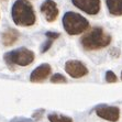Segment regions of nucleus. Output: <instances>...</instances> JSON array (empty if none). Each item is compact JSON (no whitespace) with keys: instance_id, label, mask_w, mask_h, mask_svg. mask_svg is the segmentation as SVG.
<instances>
[{"instance_id":"nucleus-11","label":"nucleus","mask_w":122,"mask_h":122,"mask_svg":"<svg viewBox=\"0 0 122 122\" xmlns=\"http://www.w3.org/2000/svg\"><path fill=\"white\" fill-rule=\"evenodd\" d=\"M106 3L112 15H122V0H106Z\"/></svg>"},{"instance_id":"nucleus-3","label":"nucleus","mask_w":122,"mask_h":122,"mask_svg":"<svg viewBox=\"0 0 122 122\" xmlns=\"http://www.w3.org/2000/svg\"><path fill=\"white\" fill-rule=\"evenodd\" d=\"M63 25L69 35H77L89 28L88 20L76 12H66L63 17Z\"/></svg>"},{"instance_id":"nucleus-5","label":"nucleus","mask_w":122,"mask_h":122,"mask_svg":"<svg viewBox=\"0 0 122 122\" xmlns=\"http://www.w3.org/2000/svg\"><path fill=\"white\" fill-rule=\"evenodd\" d=\"M96 113L101 119H105L110 122H117L120 118V110L118 107L113 106L101 105L96 108Z\"/></svg>"},{"instance_id":"nucleus-16","label":"nucleus","mask_w":122,"mask_h":122,"mask_svg":"<svg viewBox=\"0 0 122 122\" xmlns=\"http://www.w3.org/2000/svg\"><path fill=\"white\" fill-rule=\"evenodd\" d=\"M10 122H34L32 119H26V118H14Z\"/></svg>"},{"instance_id":"nucleus-10","label":"nucleus","mask_w":122,"mask_h":122,"mask_svg":"<svg viewBox=\"0 0 122 122\" xmlns=\"http://www.w3.org/2000/svg\"><path fill=\"white\" fill-rule=\"evenodd\" d=\"M19 39V32L14 29H7L1 35V40L5 46H11Z\"/></svg>"},{"instance_id":"nucleus-12","label":"nucleus","mask_w":122,"mask_h":122,"mask_svg":"<svg viewBox=\"0 0 122 122\" xmlns=\"http://www.w3.org/2000/svg\"><path fill=\"white\" fill-rule=\"evenodd\" d=\"M48 120L50 122H73V119L67 116H62L57 113L48 114Z\"/></svg>"},{"instance_id":"nucleus-1","label":"nucleus","mask_w":122,"mask_h":122,"mask_svg":"<svg viewBox=\"0 0 122 122\" xmlns=\"http://www.w3.org/2000/svg\"><path fill=\"white\" fill-rule=\"evenodd\" d=\"M11 14L13 22L20 26L33 25L36 20L33 6L28 0H15L12 6Z\"/></svg>"},{"instance_id":"nucleus-15","label":"nucleus","mask_w":122,"mask_h":122,"mask_svg":"<svg viewBox=\"0 0 122 122\" xmlns=\"http://www.w3.org/2000/svg\"><path fill=\"white\" fill-rule=\"evenodd\" d=\"M47 39H51V40H56L57 37H60V33H54V32H47L45 34Z\"/></svg>"},{"instance_id":"nucleus-7","label":"nucleus","mask_w":122,"mask_h":122,"mask_svg":"<svg viewBox=\"0 0 122 122\" xmlns=\"http://www.w3.org/2000/svg\"><path fill=\"white\" fill-rule=\"evenodd\" d=\"M71 2L81 11L91 15H95L100 11V0H71Z\"/></svg>"},{"instance_id":"nucleus-6","label":"nucleus","mask_w":122,"mask_h":122,"mask_svg":"<svg viewBox=\"0 0 122 122\" xmlns=\"http://www.w3.org/2000/svg\"><path fill=\"white\" fill-rule=\"evenodd\" d=\"M65 71L73 78H81L88 74V68L79 61H68L65 64Z\"/></svg>"},{"instance_id":"nucleus-9","label":"nucleus","mask_w":122,"mask_h":122,"mask_svg":"<svg viewBox=\"0 0 122 122\" xmlns=\"http://www.w3.org/2000/svg\"><path fill=\"white\" fill-rule=\"evenodd\" d=\"M52 71V67L48 64H42L41 66L36 67L32 71L31 76H30V80L32 82H41L42 80L46 79Z\"/></svg>"},{"instance_id":"nucleus-17","label":"nucleus","mask_w":122,"mask_h":122,"mask_svg":"<svg viewBox=\"0 0 122 122\" xmlns=\"http://www.w3.org/2000/svg\"><path fill=\"white\" fill-rule=\"evenodd\" d=\"M121 79H122V73H121Z\"/></svg>"},{"instance_id":"nucleus-13","label":"nucleus","mask_w":122,"mask_h":122,"mask_svg":"<svg viewBox=\"0 0 122 122\" xmlns=\"http://www.w3.org/2000/svg\"><path fill=\"white\" fill-rule=\"evenodd\" d=\"M51 81L55 82V84H56V82H66L67 81V79H66L65 76H63L62 74H55V75L52 76Z\"/></svg>"},{"instance_id":"nucleus-8","label":"nucleus","mask_w":122,"mask_h":122,"mask_svg":"<svg viewBox=\"0 0 122 122\" xmlns=\"http://www.w3.org/2000/svg\"><path fill=\"white\" fill-rule=\"evenodd\" d=\"M41 12L48 22H53L56 20L58 15V8L53 0H45L41 6Z\"/></svg>"},{"instance_id":"nucleus-4","label":"nucleus","mask_w":122,"mask_h":122,"mask_svg":"<svg viewBox=\"0 0 122 122\" xmlns=\"http://www.w3.org/2000/svg\"><path fill=\"white\" fill-rule=\"evenodd\" d=\"M7 65L13 69V66H28L34 61V53L25 47H21L5 55Z\"/></svg>"},{"instance_id":"nucleus-2","label":"nucleus","mask_w":122,"mask_h":122,"mask_svg":"<svg viewBox=\"0 0 122 122\" xmlns=\"http://www.w3.org/2000/svg\"><path fill=\"white\" fill-rule=\"evenodd\" d=\"M111 42V36L100 26H95L90 29L84 36L80 39L82 47L87 51H96L106 46Z\"/></svg>"},{"instance_id":"nucleus-14","label":"nucleus","mask_w":122,"mask_h":122,"mask_svg":"<svg viewBox=\"0 0 122 122\" xmlns=\"http://www.w3.org/2000/svg\"><path fill=\"white\" fill-rule=\"evenodd\" d=\"M106 80L108 82H116L118 80V77L116 76V74H114L113 71H108L107 74H106Z\"/></svg>"}]
</instances>
